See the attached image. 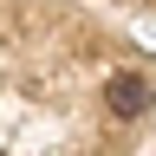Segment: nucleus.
Here are the masks:
<instances>
[{
    "label": "nucleus",
    "mask_w": 156,
    "mask_h": 156,
    "mask_svg": "<svg viewBox=\"0 0 156 156\" xmlns=\"http://www.w3.org/2000/svg\"><path fill=\"white\" fill-rule=\"evenodd\" d=\"M104 104H111V117H143L150 111V85L136 72H111L104 78Z\"/></svg>",
    "instance_id": "nucleus-1"
}]
</instances>
